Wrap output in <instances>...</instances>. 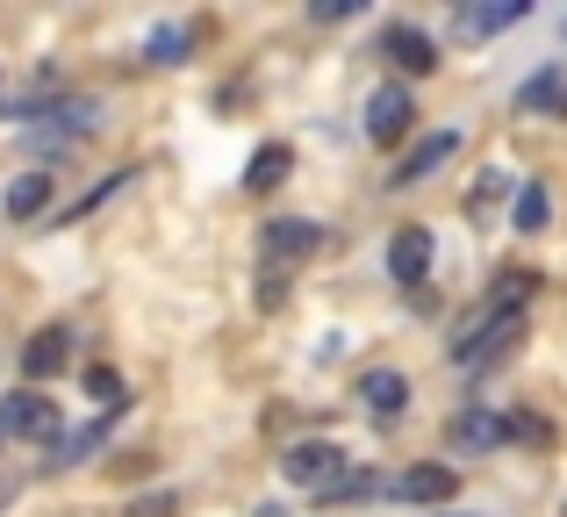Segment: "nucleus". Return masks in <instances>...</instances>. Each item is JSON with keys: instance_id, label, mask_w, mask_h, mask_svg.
Instances as JSON below:
<instances>
[{"instance_id": "nucleus-12", "label": "nucleus", "mask_w": 567, "mask_h": 517, "mask_svg": "<svg viewBox=\"0 0 567 517\" xmlns=\"http://www.w3.org/2000/svg\"><path fill=\"white\" fill-rule=\"evenodd\" d=\"M288 166H295L288 144H259V152H251V166H245V187H251V195H266V187L288 180Z\"/></svg>"}, {"instance_id": "nucleus-20", "label": "nucleus", "mask_w": 567, "mask_h": 517, "mask_svg": "<svg viewBox=\"0 0 567 517\" xmlns=\"http://www.w3.org/2000/svg\"><path fill=\"white\" fill-rule=\"evenodd\" d=\"M101 432L109 424H86V432H72V438H58V467H72V461H86V453L101 446Z\"/></svg>"}, {"instance_id": "nucleus-8", "label": "nucleus", "mask_w": 567, "mask_h": 517, "mask_svg": "<svg viewBox=\"0 0 567 517\" xmlns=\"http://www.w3.org/2000/svg\"><path fill=\"white\" fill-rule=\"evenodd\" d=\"M65 360H72V331H65V323H43V331L22 345V374H29V381L65 374Z\"/></svg>"}, {"instance_id": "nucleus-13", "label": "nucleus", "mask_w": 567, "mask_h": 517, "mask_svg": "<svg viewBox=\"0 0 567 517\" xmlns=\"http://www.w3.org/2000/svg\"><path fill=\"white\" fill-rule=\"evenodd\" d=\"M43 201H51V173H22V180H8L0 209H8V216H37Z\"/></svg>"}, {"instance_id": "nucleus-24", "label": "nucleus", "mask_w": 567, "mask_h": 517, "mask_svg": "<svg viewBox=\"0 0 567 517\" xmlns=\"http://www.w3.org/2000/svg\"><path fill=\"white\" fill-rule=\"evenodd\" d=\"M0 504H8V489H0Z\"/></svg>"}, {"instance_id": "nucleus-2", "label": "nucleus", "mask_w": 567, "mask_h": 517, "mask_svg": "<svg viewBox=\"0 0 567 517\" xmlns=\"http://www.w3.org/2000/svg\"><path fill=\"white\" fill-rule=\"evenodd\" d=\"M453 152H460V130H431V137H416L410 152H402V166L388 173V187H416V180H431V173H439Z\"/></svg>"}, {"instance_id": "nucleus-11", "label": "nucleus", "mask_w": 567, "mask_h": 517, "mask_svg": "<svg viewBox=\"0 0 567 517\" xmlns=\"http://www.w3.org/2000/svg\"><path fill=\"white\" fill-rule=\"evenodd\" d=\"M511 22H525V0H482V8L460 14V37H496Z\"/></svg>"}, {"instance_id": "nucleus-25", "label": "nucleus", "mask_w": 567, "mask_h": 517, "mask_svg": "<svg viewBox=\"0 0 567 517\" xmlns=\"http://www.w3.org/2000/svg\"><path fill=\"white\" fill-rule=\"evenodd\" d=\"M0 438H8V432H0Z\"/></svg>"}, {"instance_id": "nucleus-10", "label": "nucleus", "mask_w": 567, "mask_h": 517, "mask_svg": "<svg viewBox=\"0 0 567 517\" xmlns=\"http://www.w3.org/2000/svg\"><path fill=\"white\" fill-rule=\"evenodd\" d=\"M323 245V230L309 224V216H280V224H266V259H309Z\"/></svg>"}, {"instance_id": "nucleus-17", "label": "nucleus", "mask_w": 567, "mask_h": 517, "mask_svg": "<svg viewBox=\"0 0 567 517\" xmlns=\"http://www.w3.org/2000/svg\"><path fill=\"white\" fill-rule=\"evenodd\" d=\"M453 438H460V446H496V438H503V417H488V410H467V417L453 424Z\"/></svg>"}, {"instance_id": "nucleus-21", "label": "nucleus", "mask_w": 567, "mask_h": 517, "mask_svg": "<svg viewBox=\"0 0 567 517\" xmlns=\"http://www.w3.org/2000/svg\"><path fill=\"white\" fill-rule=\"evenodd\" d=\"M259 302H266V309H280V302H288V280H280V273H266V288H259Z\"/></svg>"}, {"instance_id": "nucleus-7", "label": "nucleus", "mask_w": 567, "mask_h": 517, "mask_svg": "<svg viewBox=\"0 0 567 517\" xmlns=\"http://www.w3.org/2000/svg\"><path fill=\"white\" fill-rule=\"evenodd\" d=\"M453 467L445 461H424V467H402L395 482H388V496H402V504H445V496H453Z\"/></svg>"}, {"instance_id": "nucleus-5", "label": "nucleus", "mask_w": 567, "mask_h": 517, "mask_svg": "<svg viewBox=\"0 0 567 517\" xmlns=\"http://www.w3.org/2000/svg\"><path fill=\"white\" fill-rule=\"evenodd\" d=\"M0 432H14V438H58V410L43 403L37 389H14L8 403H0Z\"/></svg>"}, {"instance_id": "nucleus-6", "label": "nucleus", "mask_w": 567, "mask_h": 517, "mask_svg": "<svg viewBox=\"0 0 567 517\" xmlns=\"http://www.w3.org/2000/svg\"><path fill=\"white\" fill-rule=\"evenodd\" d=\"M388 273H395L402 288H424V273H431V230L424 224H402L395 238H388Z\"/></svg>"}, {"instance_id": "nucleus-14", "label": "nucleus", "mask_w": 567, "mask_h": 517, "mask_svg": "<svg viewBox=\"0 0 567 517\" xmlns=\"http://www.w3.org/2000/svg\"><path fill=\"white\" fill-rule=\"evenodd\" d=\"M511 187H517L511 173H503V166H488L482 180H474V195H467V216H474V224H488V216H496V201L511 195Z\"/></svg>"}, {"instance_id": "nucleus-16", "label": "nucleus", "mask_w": 567, "mask_h": 517, "mask_svg": "<svg viewBox=\"0 0 567 517\" xmlns=\"http://www.w3.org/2000/svg\"><path fill=\"white\" fill-rule=\"evenodd\" d=\"M144 58H152V65H181V58H187V29L181 22L152 29V37H144Z\"/></svg>"}, {"instance_id": "nucleus-9", "label": "nucleus", "mask_w": 567, "mask_h": 517, "mask_svg": "<svg viewBox=\"0 0 567 517\" xmlns=\"http://www.w3.org/2000/svg\"><path fill=\"white\" fill-rule=\"evenodd\" d=\"M381 51L395 58L402 72H431V65H439V43H431L416 22H388V29H381Z\"/></svg>"}, {"instance_id": "nucleus-23", "label": "nucleus", "mask_w": 567, "mask_h": 517, "mask_svg": "<svg viewBox=\"0 0 567 517\" xmlns=\"http://www.w3.org/2000/svg\"><path fill=\"white\" fill-rule=\"evenodd\" d=\"M0 108H8V80H0Z\"/></svg>"}, {"instance_id": "nucleus-22", "label": "nucleus", "mask_w": 567, "mask_h": 517, "mask_svg": "<svg viewBox=\"0 0 567 517\" xmlns=\"http://www.w3.org/2000/svg\"><path fill=\"white\" fill-rule=\"evenodd\" d=\"M130 517H173V496H152V504H137Z\"/></svg>"}, {"instance_id": "nucleus-3", "label": "nucleus", "mask_w": 567, "mask_h": 517, "mask_svg": "<svg viewBox=\"0 0 567 517\" xmlns=\"http://www.w3.org/2000/svg\"><path fill=\"white\" fill-rule=\"evenodd\" d=\"M410 115H416L410 86H374V94H367V137H374V144L410 137Z\"/></svg>"}, {"instance_id": "nucleus-15", "label": "nucleus", "mask_w": 567, "mask_h": 517, "mask_svg": "<svg viewBox=\"0 0 567 517\" xmlns=\"http://www.w3.org/2000/svg\"><path fill=\"white\" fill-rule=\"evenodd\" d=\"M517 108H525V115H539V108H567V80H560V72H539V80L517 94Z\"/></svg>"}, {"instance_id": "nucleus-4", "label": "nucleus", "mask_w": 567, "mask_h": 517, "mask_svg": "<svg viewBox=\"0 0 567 517\" xmlns=\"http://www.w3.org/2000/svg\"><path fill=\"white\" fill-rule=\"evenodd\" d=\"M360 410L381 424H395L402 410H410V374H395V366H367L360 374Z\"/></svg>"}, {"instance_id": "nucleus-18", "label": "nucleus", "mask_w": 567, "mask_h": 517, "mask_svg": "<svg viewBox=\"0 0 567 517\" xmlns=\"http://www.w3.org/2000/svg\"><path fill=\"white\" fill-rule=\"evenodd\" d=\"M511 224H517V230H546V187H539V180H525V187H517Z\"/></svg>"}, {"instance_id": "nucleus-19", "label": "nucleus", "mask_w": 567, "mask_h": 517, "mask_svg": "<svg viewBox=\"0 0 567 517\" xmlns=\"http://www.w3.org/2000/svg\"><path fill=\"white\" fill-rule=\"evenodd\" d=\"M86 395H94L101 410H123V374H115V366H86Z\"/></svg>"}, {"instance_id": "nucleus-1", "label": "nucleus", "mask_w": 567, "mask_h": 517, "mask_svg": "<svg viewBox=\"0 0 567 517\" xmlns=\"http://www.w3.org/2000/svg\"><path fill=\"white\" fill-rule=\"evenodd\" d=\"M280 475H288L295 489H317V496H331L338 482H346V453H338V446H323V438H309V446H288Z\"/></svg>"}]
</instances>
